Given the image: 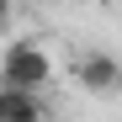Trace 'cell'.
I'll return each mask as SVG.
<instances>
[{"instance_id": "cell-1", "label": "cell", "mask_w": 122, "mask_h": 122, "mask_svg": "<svg viewBox=\"0 0 122 122\" xmlns=\"http://www.w3.org/2000/svg\"><path fill=\"white\" fill-rule=\"evenodd\" d=\"M53 80V64L37 43H11L5 58H0V90H21V96H37Z\"/></svg>"}, {"instance_id": "cell-2", "label": "cell", "mask_w": 122, "mask_h": 122, "mask_svg": "<svg viewBox=\"0 0 122 122\" xmlns=\"http://www.w3.org/2000/svg\"><path fill=\"white\" fill-rule=\"evenodd\" d=\"M74 80H80L90 96H117V90H122V64L106 58V53H85V58L74 64Z\"/></svg>"}, {"instance_id": "cell-3", "label": "cell", "mask_w": 122, "mask_h": 122, "mask_svg": "<svg viewBox=\"0 0 122 122\" xmlns=\"http://www.w3.org/2000/svg\"><path fill=\"white\" fill-rule=\"evenodd\" d=\"M0 122H48V112H43V96L0 90Z\"/></svg>"}]
</instances>
